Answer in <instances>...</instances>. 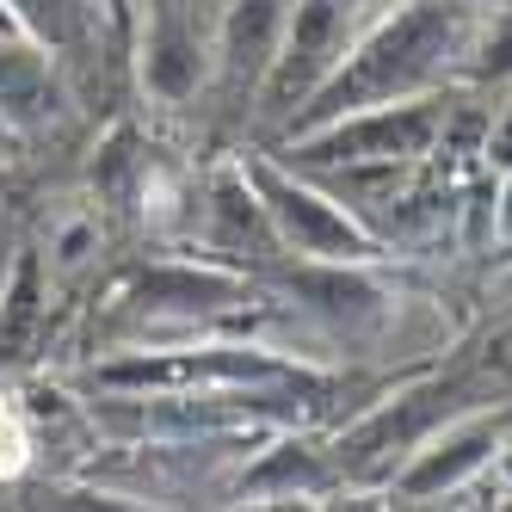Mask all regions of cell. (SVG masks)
Returning a JSON list of instances; mask_svg holds the SVG:
<instances>
[{"instance_id": "6da1fadb", "label": "cell", "mask_w": 512, "mask_h": 512, "mask_svg": "<svg viewBox=\"0 0 512 512\" xmlns=\"http://www.w3.org/2000/svg\"><path fill=\"white\" fill-rule=\"evenodd\" d=\"M272 198H278L284 229L297 235L303 247H315V253H358V235L340 223L334 210H321L315 198H303V192H284V186H272Z\"/></svg>"}, {"instance_id": "7a4b0ae2", "label": "cell", "mask_w": 512, "mask_h": 512, "mask_svg": "<svg viewBox=\"0 0 512 512\" xmlns=\"http://www.w3.org/2000/svg\"><path fill=\"white\" fill-rule=\"evenodd\" d=\"M25 457H31V432H25V420H19L13 408H0V475H19Z\"/></svg>"}, {"instance_id": "3957f363", "label": "cell", "mask_w": 512, "mask_h": 512, "mask_svg": "<svg viewBox=\"0 0 512 512\" xmlns=\"http://www.w3.org/2000/svg\"><path fill=\"white\" fill-rule=\"evenodd\" d=\"M482 371H488V377H512V321H506L500 334L488 340V352H482Z\"/></svg>"}]
</instances>
